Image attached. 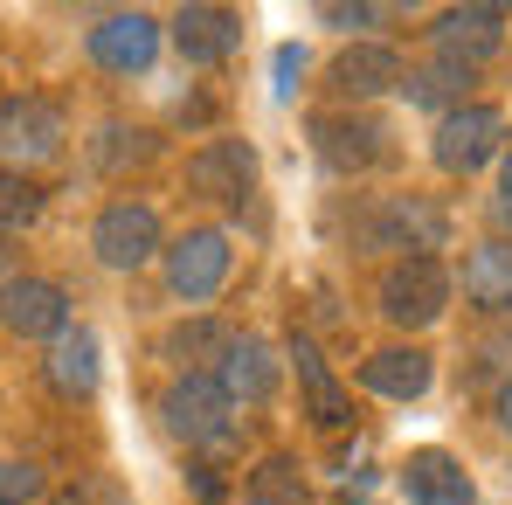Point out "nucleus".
I'll use <instances>...</instances> for the list:
<instances>
[{"label":"nucleus","instance_id":"obj_1","mask_svg":"<svg viewBox=\"0 0 512 505\" xmlns=\"http://www.w3.org/2000/svg\"><path fill=\"white\" fill-rule=\"evenodd\" d=\"M499 146H506V111H499V104H478V97L450 104V111L436 118V132H429V160L443 173H457V180L492 167Z\"/></svg>","mask_w":512,"mask_h":505},{"label":"nucleus","instance_id":"obj_2","mask_svg":"<svg viewBox=\"0 0 512 505\" xmlns=\"http://www.w3.org/2000/svg\"><path fill=\"white\" fill-rule=\"evenodd\" d=\"M63 111L42 90H14L0 97V173H35L63 153Z\"/></svg>","mask_w":512,"mask_h":505},{"label":"nucleus","instance_id":"obj_3","mask_svg":"<svg viewBox=\"0 0 512 505\" xmlns=\"http://www.w3.org/2000/svg\"><path fill=\"white\" fill-rule=\"evenodd\" d=\"M160 422L167 436H180L187 450H215L236 436V402L222 395L215 374H173L167 395H160Z\"/></svg>","mask_w":512,"mask_h":505},{"label":"nucleus","instance_id":"obj_4","mask_svg":"<svg viewBox=\"0 0 512 505\" xmlns=\"http://www.w3.org/2000/svg\"><path fill=\"white\" fill-rule=\"evenodd\" d=\"M450 312V270L443 256H395L381 270V319L388 326H436Z\"/></svg>","mask_w":512,"mask_h":505},{"label":"nucleus","instance_id":"obj_5","mask_svg":"<svg viewBox=\"0 0 512 505\" xmlns=\"http://www.w3.org/2000/svg\"><path fill=\"white\" fill-rule=\"evenodd\" d=\"M160 263H167V291L180 305H208V298L229 284L236 250H229L222 229H187V236H173L167 250H160Z\"/></svg>","mask_w":512,"mask_h":505},{"label":"nucleus","instance_id":"obj_6","mask_svg":"<svg viewBox=\"0 0 512 505\" xmlns=\"http://www.w3.org/2000/svg\"><path fill=\"white\" fill-rule=\"evenodd\" d=\"M90 250H97L104 270H146L153 256L167 250V236H160V215L146 201H111L90 222Z\"/></svg>","mask_w":512,"mask_h":505},{"label":"nucleus","instance_id":"obj_7","mask_svg":"<svg viewBox=\"0 0 512 505\" xmlns=\"http://www.w3.org/2000/svg\"><path fill=\"white\" fill-rule=\"evenodd\" d=\"M256 173H263V160H256L250 139H208V146L187 160V187H194L201 201L243 208V201L256 194Z\"/></svg>","mask_w":512,"mask_h":505},{"label":"nucleus","instance_id":"obj_8","mask_svg":"<svg viewBox=\"0 0 512 505\" xmlns=\"http://www.w3.org/2000/svg\"><path fill=\"white\" fill-rule=\"evenodd\" d=\"M312 146L333 173H367L388 160V125L367 111H319L312 118Z\"/></svg>","mask_w":512,"mask_h":505},{"label":"nucleus","instance_id":"obj_9","mask_svg":"<svg viewBox=\"0 0 512 505\" xmlns=\"http://www.w3.org/2000/svg\"><path fill=\"white\" fill-rule=\"evenodd\" d=\"M402 84H409V70H402V56L388 42H346L340 56L326 63V90L340 97L346 111L367 104V97H388V90H402Z\"/></svg>","mask_w":512,"mask_h":505},{"label":"nucleus","instance_id":"obj_10","mask_svg":"<svg viewBox=\"0 0 512 505\" xmlns=\"http://www.w3.org/2000/svg\"><path fill=\"white\" fill-rule=\"evenodd\" d=\"M429 42H436V63L478 70L485 56L506 49V7H450V14H436Z\"/></svg>","mask_w":512,"mask_h":505},{"label":"nucleus","instance_id":"obj_11","mask_svg":"<svg viewBox=\"0 0 512 505\" xmlns=\"http://www.w3.org/2000/svg\"><path fill=\"white\" fill-rule=\"evenodd\" d=\"M0 326L14 339H56L70 326V291L49 277H7L0 284Z\"/></svg>","mask_w":512,"mask_h":505},{"label":"nucleus","instance_id":"obj_12","mask_svg":"<svg viewBox=\"0 0 512 505\" xmlns=\"http://www.w3.org/2000/svg\"><path fill=\"white\" fill-rule=\"evenodd\" d=\"M153 56H160V21L153 14H104L97 28H90V63L97 70H111V77H139V70H153Z\"/></svg>","mask_w":512,"mask_h":505},{"label":"nucleus","instance_id":"obj_13","mask_svg":"<svg viewBox=\"0 0 512 505\" xmlns=\"http://www.w3.org/2000/svg\"><path fill=\"white\" fill-rule=\"evenodd\" d=\"M173 49H180V63H194V70L229 63V56L243 49V14H236V7H208V0H194V7L173 14Z\"/></svg>","mask_w":512,"mask_h":505},{"label":"nucleus","instance_id":"obj_14","mask_svg":"<svg viewBox=\"0 0 512 505\" xmlns=\"http://www.w3.org/2000/svg\"><path fill=\"white\" fill-rule=\"evenodd\" d=\"M395 485H402L409 505H471V471H464V457H450V450H436V443H423V450L402 457Z\"/></svg>","mask_w":512,"mask_h":505},{"label":"nucleus","instance_id":"obj_15","mask_svg":"<svg viewBox=\"0 0 512 505\" xmlns=\"http://www.w3.org/2000/svg\"><path fill=\"white\" fill-rule=\"evenodd\" d=\"M49 388L63 395V402H90L97 395V381H104V339L90 333V326H63V333L49 339Z\"/></svg>","mask_w":512,"mask_h":505},{"label":"nucleus","instance_id":"obj_16","mask_svg":"<svg viewBox=\"0 0 512 505\" xmlns=\"http://www.w3.org/2000/svg\"><path fill=\"white\" fill-rule=\"evenodd\" d=\"M277 374H284V360H277V346L263 333H243L229 339V353H222V367H215V381H222V395L243 409V402H270L277 395Z\"/></svg>","mask_w":512,"mask_h":505},{"label":"nucleus","instance_id":"obj_17","mask_svg":"<svg viewBox=\"0 0 512 505\" xmlns=\"http://www.w3.org/2000/svg\"><path fill=\"white\" fill-rule=\"evenodd\" d=\"M429 381H436V360L423 346H381L360 360V388L367 395H388V402H423Z\"/></svg>","mask_w":512,"mask_h":505},{"label":"nucleus","instance_id":"obj_18","mask_svg":"<svg viewBox=\"0 0 512 505\" xmlns=\"http://www.w3.org/2000/svg\"><path fill=\"white\" fill-rule=\"evenodd\" d=\"M291 367H298V388H305V416H312V429H346V422H353V402H346L340 374L326 367V353H319L305 333H291Z\"/></svg>","mask_w":512,"mask_h":505},{"label":"nucleus","instance_id":"obj_19","mask_svg":"<svg viewBox=\"0 0 512 505\" xmlns=\"http://www.w3.org/2000/svg\"><path fill=\"white\" fill-rule=\"evenodd\" d=\"M360 236H367V243H381V250L429 256L436 243H443V215H436V208H423V201H395V208H381Z\"/></svg>","mask_w":512,"mask_h":505},{"label":"nucleus","instance_id":"obj_20","mask_svg":"<svg viewBox=\"0 0 512 505\" xmlns=\"http://www.w3.org/2000/svg\"><path fill=\"white\" fill-rule=\"evenodd\" d=\"M464 298L478 312H512V243H478L464 256Z\"/></svg>","mask_w":512,"mask_h":505},{"label":"nucleus","instance_id":"obj_21","mask_svg":"<svg viewBox=\"0 0 512 505\" xmlns=\"http://www.w3.org/2000/svg\"><path fill=\"white\" fill-rule=\"evenodd\" d=\"M229 339H236V333H229L222 319H180V326H167L160 353H167L180 374H208V367H222Z\"/></svg>","mask_w":512,"mask_h":505},{"label":"nucleus","instance_id":"obj_22","mask_svg":"<svg viewBox=\"0 0 512 505\" xmlns=\"http://www.w3.org/2000/svg\"><path fill=\"white\" fill-rule=\"evenodd\" d=\"M243 505H312V485H305L298 457H263V464L250 471Z\"/></svg>","mask_w":512,"mask_h":505},{"label":"nucleus","instance_id":"obj_23","mask_svg":"<svg viewBox=\"0 0 512 505\" xmlns=\"http://www.w3.org/2000/svg\"><path fill=\"white\" fill-rule=\"evenodd\" d=\"M42 208H49V194L35 187V173H0V236L35 229V222H42Z\"/></svg>","mask_w":512,"mask_h":505},{"label":"nucleus","instance_id":"obj_24","mask_svg":"<svg viewBox=\"0 0 512 505\" xmlns=\"http://www.w3.org/2000/svg\"><path fill=\"white\" fill-rule=\"evenodd\" d=\"M153 146H160V139H153L146 125H104V139H97V153H90V160H97L104 173H118L125 160H132V167H139V160H153Z\"/></svg>","mask_w":512,"mask_h":505},{"label":"nucleus","instance_id":"obj_25","mask_svg":"<svg viewBox=\"0 0 512 505\" xmlns=\"http://www.w3.org/2000/svg\"><path fill=\"white\" fill-rule=\"evenodd\" d=\"M464 84H471V70H457V63H436V70H423V77H409V97H416V104H443V111H450V104H464Z\"/></svg>","mask_w":512,"mask_h":505},{"label":"nucleus","instance_id":"obj_26","mask_svg":"<svg viewBox=\"0 0 512 505\" xmlns=\"http://www.w3.org/2000/svg\"><path fill=\"white\" fill-rule=\"evenodd\" d=\"M42 464H28V457H0V505H35L42 499Z\"/></svg>","mask_w":512,"mask_h":505},{"label":"nucleus","instance_id":"obj_27","mask_svg":"<svg viewBox=\"0 0 512 505\" xmlns=\"http://www.w3.org/2000/svg\"><path fill=\"white\" fill-rule=\"evenodd\" d=\"M270 77H277V97H291V90H298V77H305V49H298V42H284V49H277V56H270Z\"/></svg>","mask_w":512,"mask_h":505},{"label":"nucleus","instance_id":"obj_28","mask_svg":"<svg viewBox=\"0 0 512 505\" xmlns=\"http://www.w3.org/2000/svg\"><path fill=\"white\" fill-rule=\"evenodd\" d=\"M319 21H333V28H374L381 7H319Z\"/></svg>","mask_w":512,"mask_h":505},{"label":"nucleus","instance_id":"obj_29","mask_svg":"<svg viewBox=\"0 0 512 505\" xmlns=\"http://www.w3.org/2000/svg\"><path fill=\"white\" fill-rule=\"evenodd\" d=\"M194 492H201L208 505L222 499V478H215V464H194Z\"/></svg>","mask_w":512,"mask_h":505},{"label":"nucleus","instance_id":"obj_30","mask_svg":"<svg viewBox=\"0 0 512 505\" xmlns=\"http://www.w3.org/2000/svg\"><path fill=\"white\" fill-rule=\"evenodd\" d=\"M499 215H506V222H512V153H506V160H499Z\"/></svg>","mask_w":512,"mask_h":505},{"label":"nucleus","instance_id":"obj_31","mask_svg":"<svg viewBox=\"0 0 512 505\" xmlns=\"http://www.w3.org/2000/svg\"><path fill=\"white\" fill-rule=\"evenodd\" d=\"M492 416H499V429H512V381L499 388V402H492Z\"/></svg>","mask_w":512,"mask_h":505}]
</instances>
